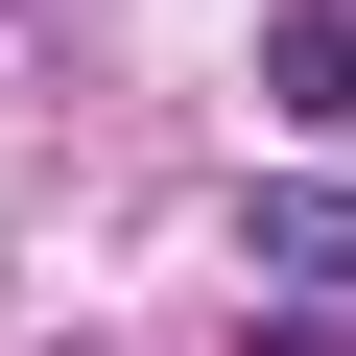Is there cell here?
<instances>
[{
  "instance_id": "2",
  "label": "cell",
  "mask_w": 356,
  "mask_h": 356,
  "mask_svg": "<svg viewBox=\"0 0 356 356\" xmlns=\"http://www.w3.org/2000/svg\"><path fill=\"white\" fill-rule=\"evenodd\" d=\"M356 261V191H261V285H332Z\"/></svg>"
},
{
  "instance_id": "1",
  "label": "cell",
  "mask_w": 356,
  "mask_h": 356,
  "mask_svg": "<svg viewBox=\"0 0 356 356\" xmlns=\"http://www.w3.org/2000/svg\"><path fill=\"white\" fill-rule=\"evenodd\" d=\"M261 119L285 143H356V0H285L261 24Z\"/></svg>"
}]
</instances>
